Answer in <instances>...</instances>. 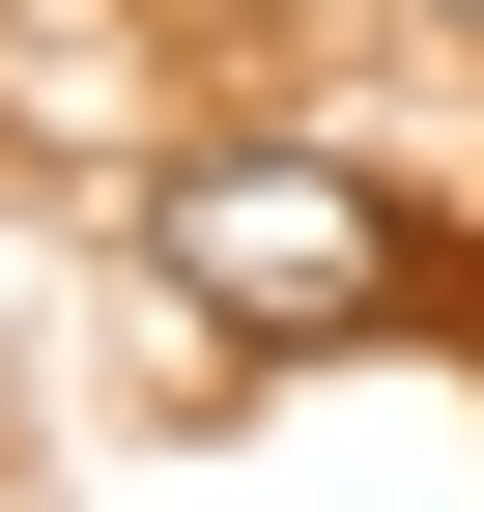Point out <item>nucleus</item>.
<instances>
[{
    "label": "nucleus",
    "mask_w": 484,
    "mask_h": 512,
    "mask_svg": "<svg viewBox=\"0 0 484 512\" xmlns=\"http://www.w3.org/2000/svg\"><path fill=\"white\" fill-rule=\"evenodd\" d=\"M228 313H342V285H371V228H314V171H228Z\"/></svg>",
    "instance_id": "f257e3e1"
}]
</instances>
